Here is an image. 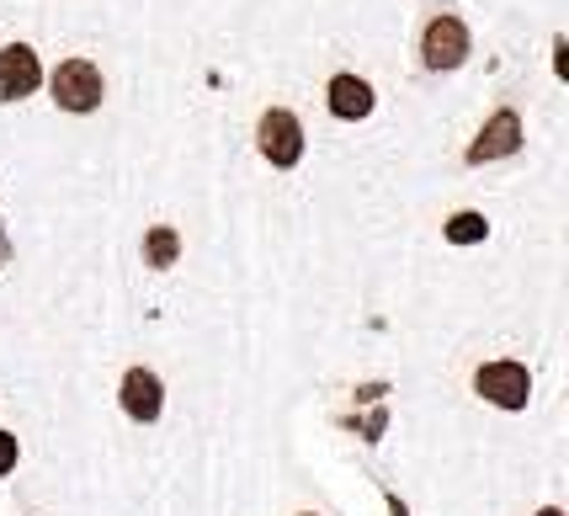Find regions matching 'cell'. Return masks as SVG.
<instances>
[{
  "mask_svg": "<svg viewBox=\"0 0 569 516\" xmlns=\"http://www.w3.org/2000/svg\"><path fill=\"white\" fill-rule=\"evenodd\" d=\"M11 468H17V437H11V431H0V479H6Z\"/></svg>",
  "mask_w": 569,
  "mask_h": 516,
  "instance_id": "cell-11",
  "label": "cell"
},
{
  "mask_svg": "<svg viewBox=\"0 0 569 516\" xmlns=\"http://www.w3.org/2000/svg\"><path fill=\"white\" fill-rule=\"evenodd\" d=\"M330 112H336L341 123L368 118L372 112V86L368 80H357V75H336V80H330Z\"/></svg>",
  "mask_w": 569,
  "mask_h": 516,
  "instance_id": "cell-8",
  "label": "cell"
},
{
  "mask_svg": "<svg viewBox=\"0 0 569 516\" xmlns=\"http://www.w3.org/2000/svg\"><path fill=\"white\" fill-rule=\"evenodd\" d=\"M101 97H107V86H101V70L91 59H64L53 70V101L64 112H97Z\"/></svg>",
  "mask_w": 569,
  "mask_h": 516,
  "instance_id": "cell-1",
  "label": "cell"
},
{
  "mask_svg": "<svg viewBox=\"0 0 569 516\" xmlns=\"http://www.w3.org/2000/svg\"><path fill=\"white\" fill-rule=\"evenodd\" d=\"M485 214H452V224H447V240L452 246H473V240H485Z\"/></svg>",
  "mask_w": 569,
  "mask_h": 516,
  "instance_id": "cell-10",
  "label": "cell"
},
{
  "mask_svg": "<svg viewBox=\"0 0 569 516\" xmlns=\"http://www.w3.org/2000/svg\"><path fill=\"white\" fill-rule=\"evenodd\" d=\"M538 516H565V512H553V506H548V512H538Z\"/></svg>",
  "mask_w": 569,
  "mask_h": 516,
  "instance_id": "cell-12",
  "label": "cell"
},
{
  "mask_svg": "<svg viewBox=\"0 0 569 516\" xmlns=\"http://www.w3.org/2000/svg\"><path fill=\"white\" fill-rule=\"evenodd\" d=\"M517 145H521L517 112H496V118H490V128L479 133V145L469 149V160H473V166H485V160H500V155H517Z\"/></svg>",
  "mask_w": 569,
  "mask_h": 516,
  "instance_id": "cell-7",
  "label": "cell"
},
{
  "mask_svg": "<svg viewBox=\"0 0 569 516\" xmlns=\"http://www.w3.org/2000/svg\"><path fill=\"white\" fill-rule=\"evenodd\" d=\"M303 516H315V512H303Z\"/></svg>",
  "mask_w": 569,
  "mask_h": 516,
  "instance_id": "cell-13",
  "label": "cell"
},
{
  "mask_svg": "<svg viewBox=\"0 0 569 516\" xmlns=\"http://www.w3.org/2000/svg\"><path fill=\"white\" fill-rule=\"evenodd\" d=\"M38 80H43V64H38V53L27 49V43L0 49V101L32 97V91H38Z\"/></svg>",
  "mask_w": 569,
  "mask_h": 516,
  "instance_id": "cell-5",
  "label": "cell"
},
{
  "mask_svg": "<svg viewBox=\"0 0 569 516\" xmlns=\"http://www.w3.org/2000/svg\"><path fill=\"white\" fill-rule=\"evenodd\" d=\"M473 389L485 394L490 405H500V410H527L532 373L521 368V363H485V368L473 373Z\"/></svg>",
  "mask_w": 569,
  "mask_h": 516,
  "instance_id": "cell-3",
  "label": "cell"
},
{
  "mask_svg": "<svg viewBox=\"0 0 569 516\" xmlns=\"http://www.w3.org/2000/svg\"><path fill=\"white\" fill-rule=\"evenodd\" d=\"M160 405H166V389H160V378H154V373L149 368H133L123 378V410L133 420H160Z\"/></svg>",
  "mask_w": 569,
  "mask_h": 516,
  "instance_id": "cell-6",
  "label": "cell"
},
{
  "mask_svg": "<svg viewBox=\"0 0 569 516\" xmlns=\"http://www.w3.org/2000/svg\"><path fill=\"white\" fill-rule=\"evenodd\" d=\"M421 59H426V70H458L469 59V27L458 22V17H447V11L431 17L421 38Z\"/></svg>",
  "mask_w": 569,
  "mask_h": 516,
  "instance_id": "cell-4",
  "label": "cell"
},
{
  "mask_svg": "<svg viewBox=\"0 0 569 516\" xmlns=\"http://www.w3.org/2000/svg\"><path fill=\"white\" fill-rule=\"evenodd\" d=\"M176 256H181V240H176L171 224L149 229V240H144V261H149V267H176Z\"/></svg>",
  "mask_w": 569,
  "mask_h": 516,
  "instance_id": "cell-9",
  "label": "cell"
},
{
  "mask_svg": "<svg viewBox=\"0 0 569 516\" xmlns=\"http://www.w3.org/2000/svg\"><path fill=\"white\" fill-rule=\"evenodd\" d=\"M256 139H261V155L272 160L277 171H288L303 160V128L288 107H272V112H261V123H256Z\"/></svg>",
  "mask_w": 569,
  "mask_h": 516,
  "instance_id": "cell-2",
  "label": "cell"
}]
</instances>
